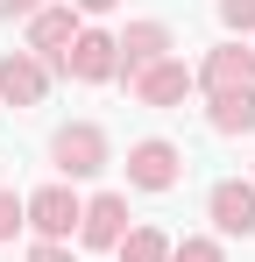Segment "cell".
<instances>
[{"label": "cell", "mask_w": 255, "mask_h": 262, "mask_svg": "<svg viewBox=\"0 0 255 262\" xmlns=\"http://www.w3.org/2000/svg\"><path fill=\"white\" fill-rule=\"evenodd\" d=\"M64 78H78V85H99V78H114L121 71V43L114 36H99V29H78V43L64 50V64H57Z\"/></svg>", "instance_id": "obj_1"}, {"label": "cell", "mask_w": 255, "mask_h": 262, "mask_svg": "<svg viewBox=\"0 0 255 262\" xmlns=\"http://www.w3.org/2000/svg\"><path fill=\"white\" fill-rule=\"evenodd\" d=\"M50 156H57L64 177H92V170H107V135L92 128V121H71V128H57Z\"/></svg>", "instance_id": "obj_2"}, {"label": "cell", "mask_w": 255, "mask_h": 262, "mask_svg": "<svg viewBox=\"0 0 255 262\" xmlns=\"http://www.w3.org/2000/svg\"><path fill=\"white\" fill-rule=\"evenodd\" d=\"M177 177H184L177 142H135V149H128V184H142V191H170Z\"/></svg>", "instance_id": "obj_3"}, {"label": "cell", "mask_w": 255, "mask_h": 262, "mask_svg": "<svg viewBox=\"0 0 255 262\" xmlns=\"http://www.w3.org/2000/svg\"><path fill=\"white\" fill-rule=\"evenodd\" d=\"M78 220H85V206L64 191V184H42L36 199H29V227H36L42 241H64V234H78Z\"/></svg>", "instance_id": "obj_4"}, {"label": "cell", "mask_w": 255, "mask_h": 262, "mask_svg": "<svg viewBox=\"0 0 255 262\" xmlns=\"http://www.w3.org/2000/svg\"><path fill=\"white\" fill-rule=\"evenodd\" d=\"M42 92H50V71H42L29 50H7L0 57V99L7 106H42Z\"/></svg>", "instance_id": "obj_5"}, {"label": "cell", "mask_w": 255, "mask_h": 262, "mask_svg": "<svg viewBox=\"0 0 255 262\" xmlns=\"http://www.w3.org/2000/svg\"><path fill=\"white\" fill-rule=\"evenodd\" d=\"M78 241H85V248H121V241H128V199H121V191H99V199L85 206Z\"/></svg>", "instance_id": "obj_6"}, {"label": "cell", "mask_w": 255, "mask_h": 262, "mask_svg": "<svg viewBox=\"0 0 255 262\" xmlns=\"http://www.w3.org/2000/svg\"><path fill=\"white\" fill-rule=\"evenodd\" d=\"M192 85H199V78H192L177 57H163V64H149V71H135V78H128V92H135L142 106H177Z\"/></svg>", "instance_id": "obj_7"}, {"label": "cell", "mask_w": 255, "mask_h": 262, "mask_svg": "<svg viewBox=\"0 0 255 262\" xmlns=\"http://www.w3.org/2000/svg\"><path fill=\"white\" fill-rule=\"evenodd\" d=\"M199 85L220 99V92H248L255 85V50H241V43H220L206 57V71H199Z\"/></svg>", "instance_id": "obj_8"}, {"label": "cell", "mask_w": 255, "mask_h": 262, "mask_svg": "<svg viewBox=\"0 0 255 262\" xmlns=\"http://www.w3.org/2000/svg\"><path fill=\"white\" fill-rule=\"evenodd\" d=\"M206 206H213V227H220V234H241V241L255 234V184L227 177V184H213Z\"/></svg>", "instance_id": "obj_9"}, {"label": "cell", "mask_w": 255, "mask_h": 262, "mask_svg": "<svg viewBox=\"0 0 255 262\" xmlns=\"http://www.w3.org/2000/svg\"><path fill=\"white\" fill-rule=\"evenodd\" d=\"M71 43H78V14H71V7H42V14H29V50L50 57V71L64 64Z\"/></svg>", "instance_id": "obj_10"}, {"label": "cell", "mask_w": 255, "mask_h": 262, "mask_svg": "<svg viewBox=\"0 0 255 262\" xmlns=\"http://www.w3.org/2000/svg\"><path fill=\"white\" fill-rule=\"evenodd\" d=\"M163 57H170V29H163V21H135V29L121 36V71H128V78L149 71V64H163Z\"/></svg>", "instance_id": "obj_11"}, {"label": "cell", "mask_w": 255, "mask_h": 262, "mask_svg": "<svg viewBox=\"0 0 255 262\" xmlns=\"http://www.w3.org/2000/svg\"><path fill=\"white\" fill-rule=\"evenodd\" d=\"M206 121H213L220 135H248V128H255V85H248V92H220Z\"/></svg>", "instance_id": "obj_12"}, {"label": "cell", "mask_w": 255, "mask_h": 262, "mask_svg": "<svg viewBox=\"0 0 255 262\" xmlns=\"http://www.w3.org/2000/svg\"><path fill=\"white\" fill-rule=\"evenodd\" d=\"M121 262H170V241L156 234V227H135L121 241Z\"/></svg>", "instance_id": "obj_13"}, {"label": "cell", "mask_w": 255, "mask_h": 262, "mask_svg": "<svg viewBox=\"0 0 255 262\" xmlns=\"http://www.w3.org/2000/svg\"><path fill=\"white\" fill-rule=\"evenodd\" d=\"M170 262H227V255H220V241L192 234V241H177V248H170Z\"/></svg>", "instance_id": "obj_14"}, {"label": "cell", "mask_w": 255, "mask_h": 262, "mask_svg": "<svg viewBox=\"0 0 255 262\" xmlns=\"http://www.w3.org/2000/svg\"><path fill=\"white\" fill-rule=\"evenodd\" d=\"M29 220V199H14L7 184H0V241H14V227Z\"/></svg>", "instance_id": "obj_15"}, {"label": "cell", "mask_w": 255, "mask_h": 262, "mask_svg": "<svg viewBox=\"0 0 255 262\" xmlns=\"http://www.w3.org/2000/svg\"><path fill=\"white\" fill-rule=\"evenodd\" d=\"M220 21L227 29H255V0H220Z\"/></svg>", "instance_id": "obj_16"}, {"label": "cell", "mask_w": 255, "mask_h": 262, "mask_svg": "<svg viewBox=\"0 0 255 262\" xmlns=\"http://www.w3.org/2000/svg\"><path fill=\"white\" fill-rule=\"evenodd\" d=\"M14 14H42V0H0V21H14Z\"/></svg>", "instance_id": "obj_17"}, {"label": "cell", "mask_w": 255, "mask_h": 262, "mask_svg": "<svg viewBox=\"0 0 255 262\" xmlns=\"http://www.w3.org/2000/svg\"><path fill=\"white\" fill-rule=\"evenodd\" d=\"M29 262H71V248H57V241H42V248H29Z\"/></svg>", "instance_id": "obj_18"}, {"label": "cell", "mask_w": 255, "mask_h": 262, "mask_svg": "<svg viewBox=\"0 0 255 262\" xmlns=\"http://www.w3.org/2000/svg\"><path fill=\"white\" fill-rule=\"evenodd\" d=\"M78 7H85V14H107V7H114V0H78Z\"/></svg>", "instance_id": "obj_19"}]
</instances>
